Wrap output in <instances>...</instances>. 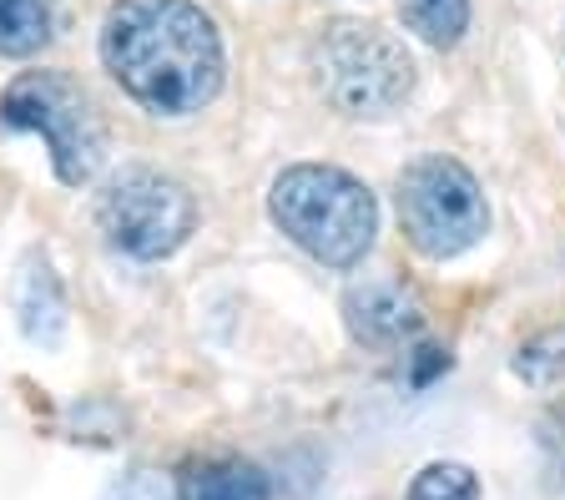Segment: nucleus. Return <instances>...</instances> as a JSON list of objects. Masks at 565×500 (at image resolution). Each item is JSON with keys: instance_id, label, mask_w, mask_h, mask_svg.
<instances>
[{"instance_id": "obj_1", "label": "nucleus", "mask_w": 565, "mask_h": 500, "mask_svg": "<svg viewBox=\"0 0 565 500\" xmlns=\"http://www.w3.org/2000/svg\"><path fill=\"white\" fill-rule=\"evenodd\" d=\"M102 66L152 117H192L223 92V36L192 0H117L102 21Z\"/></svg>"}, {"instance_id": "obj_2", "label": "nucleus", "mask_w": 565, "mask_h": 500, "mask_svg": "<svg viewBox=\"0 0 565 500\" xmlns=\"http://www.w3.org/2000/svg\"><path fill=\"white\" fill-rule=\"evenodd\" d=\"M268 213L282 238L323 268H359L374 248L379 203L364 182L329 162H298L273 178Z\"/></svg>"}, {"instance_id": "obj_3", "label": "nucleus", "mask_w": 565, "mask_h": 500, "mask_svg": "<svg viewBox=\"0 0 565 500\" xmlns=\"http://www.w3.org/2000/svg\"><path fill=\"white\" fill-rule=\"evenodd\" d=\"M313 82L343 117H388L414 92V56L379 21H329L313 41Z\"/></svg>"}, {"instance_id": "obj_4", "label": "nucleus", "mask_w": 565, "mask_h": 500, "mask_svg": "<svg viewBox=\"0 0 565 500\" xmlns=\"http://www.w3.org/2000/svg\"><path fill=\"white\" fill-rule=\"evenodd\" d=\"M0 121L35 131L66 188H86L106 157V127L96 102L66 72H21L0 96Z\"/></svg>"}, {"instance_id": "obj_5", "label": "nucleus", "mask_w": 565, "mask_h": 500, "mask_svg": "<svg viewBox=\"0 0 565 500\" xmlns=\"http://www.w3.org/2000/svg\"><path fill=\"white\" fill-rule=\"evenodd\" d=\"M394 208H399L404 238L414 243V253L435 263L470 253L484 238V227H490V208H484L475 172L445 152L404 167L399 188H394Z\"/></svg>"}, {"instance_id": "obj_6", "label": "nucleus", "mask_w": 565, "mask_h": 500, "mask_svg": "<svg viewBox=\"0 0 565 500\" xmlns=\"http://www.w3.org/2000/svg\"><path fill=\"white\" fill-rule=\"evenodd\" d=\"M96 227L127 258H172L198 227V198L157 167H127L96 198Z\"/></svg>"}, {"instance_id": "obj_7", "label": "nucleus", "mask_w": 565, "mask_h": 500, "mask_svg": "<svg viewBox=\"0 0 565 500\" xmlns=\"http://www.w3.org/2000/svg\"><path fill=\"white\" fill-rule=\"evenodd\" d=\"M343 319H349L359 344L388 349V344H404L419 329V304L399 284H359L343 298Z\"/></svg>"}, {"instance_id": "obj_8", "label": "nucleus", "mask_w": 565, "mask_h": 500, "mask_svg": "<svg viewBox=\"0 0 565 500\" xmlns=\"http://www.w3.org/2000/svg\"><path fill=\"white\" fill-rule=\"evenodd\" d=\"M15 319L35 349H56L66 333V294L46 253H25L21 274H15Z\"/></svg>"}, {"instance_id": "obj_9", "label": "nucleus", "mask_w": 565, "mask_h": 500, "mask_svg": "<svg viewBox=\"0 0 565 500\" xmlns=\"http://www.w3.org/2000/svg\"><path fill=\"white\" fill-rule=\"evenodd\" d=\"M177 500H268L273 480L263 465L243 455H212V460H188L177 470Z\"/></svg>"}, {"instance_id": "obj_10", "label": "nucleus", "mask_w": 565, "mask_h": 500, "mask_svg": "<svg viewBox=\"0 0 565 500\" xmlns=\"http://www.w3.org/2000/svg\"><path fill=\"white\" fill-rule=\"evenodd\" d=\"M51 31H56V0H0V56H35Z\"/></svg>"}, {"instance_id": "obj_11", "label": "nucleus", "mask_w": 565, "mask_h": 500, "mask_svg": "<svg viewBox=\"0 0 565 500\" xmlns=\"http://www.w3.org/2000/svg\"><path fill=\"white\" fill-rule=\"evenodd\" d=\"M394 6H399L404 31H414L435 51L459 46L470 31V0H394Z\"/></svg>"}, {"instance_id": "obj_12", "label": "nucleus", "mask_w": 565, "mask_h": 500, "mask_svg": "<svg viewBox=\"0 0 565 500\" xmlns=\"http://www.w3.org/2000/svg\"><path fill=\"white\" fill-rule=\"evenodd\" d=\"M515 374L535 390H551V384H565V323L525 339L515 354Z\"/></svg>"}, {"instance_id": "obj_13", "label": "nucleus", "mask_w": 565, "mask_h": 500, "mask_svg": "<svg viewBox=\"0 0 565 500\" xmlns=\"http://www.w3.org/2000/svg\"><path fill=\"white\" fill-rule=\"evenodd\" d=\"M409 500H480V476L459 460H435L414 476Z\"/></svg>"}, {"instance_id": "obj_14", "label": "nucleus", "mask_w": 565, "mask_h": 500, "mask_svg": "<svg viewBox=\"0 0 565 500\" xmlns=\"http://www.w3.org/2000/svg\"><path fill=\"white\" fill-rule=\"evenodd\" d=\"M106 500H167L162 480L152 476V470H131V476H121V486L111 490Z\"/></svg>"}]
</instances>
